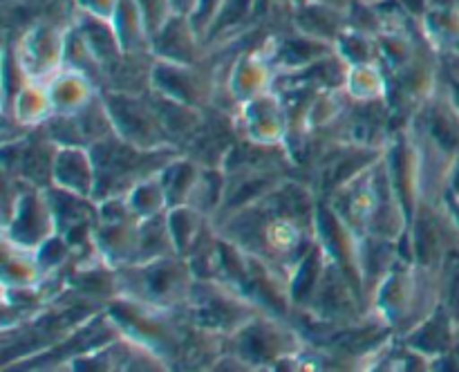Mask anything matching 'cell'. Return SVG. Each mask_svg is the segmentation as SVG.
Instances as JSON below:
<instances>
[{"instance_id":"obj_1","label":"cell","mask_w":459,"mask_h":372,"mask_svg":"<svg viewBox=\"0 0 459 372\" xmlns=\"http://www.w3.org/2000/svg\"><path fill=\"white\" fill-rule=\"evenodd\" d=\"M97 170L94 200L128 195L143 179L160 175L166 166L182 155L175 146L139 148L112 133L90 146Z\"/></svg>"},{"instance_id":"obj_2","label":"cell","mask_w":459,"mask_h":372,"mask_svg":"<svg viewBox=\"0 0 459 372\" xmlns=\"http://www.w3.org/2000/svg\"><path fill=\"white\" fill-rule=\"evenodd\" d=\"M195 273L184 255L130 263L117 269L119 294L161 309L184 307L191 298Z\"/></svg>"},{"instance_id":"obj_3","label":"cell","mask_w":459,"mask_h":372,"mask_svg":"<svg viewBox=\"0 0 459 372\" xmlns=\"http://www.w3.org/2000/svg\"><path fill=\"white\" fill-rule=\"evenodd\" d=\"M227 341L231 343L229 352L245 359L251 368L291 359L307 348L303 336L294 327L287 325L285 318L269 312H260Z\"/></svg>"},{"instance_id":"obj_4","label":"cell","mask_w":459,"mask_h":372,"mask_svg":"<svg viewBox=\"0 0 459 372\" xmlns=\"http://www.w3.org/2000/svg\"><path fill=\"white\" fill-rule=\"evenodd\" d=\"M101 94L108 106V112H110L115 133L121 139L139 148L173 146L148 92L134 94L117 92V90H101Z\"/></svg>"},{"instance_id":"obj_5","label":"cell","mask_w":459,"mask_h":372,"mask_svg":"<svg viewBox=\"0 0 459 372\" xmlns=\"http://www.w3.org/2000/svg\"><path fill=\"white\" fill-rule=\"evenodd\" d=\"M72 21L61 25L52 16H43L31 22L16 39V52L31 81L48 83L58 70H63L65 39Z\"/></svg>"},{"instance_id":"obj_6","label":"cell","mask_w":459,"mask_h":372,"mask_svg":"<svg viewBox=\"0 0 459 372\" xmlns=\"http://www.w3.org/2000/svg\"><path fill=\"white\" fill-rule=\"evenodd\" d=\"M200 63H173L155 58L151 90L175 99V101L202 108V110L206 106H213L215 94H218V81H215V74H206Z\"/></svg>"},{"instance_id":"obj_7","label":"cell","mask_w":459,"mask_h":372,"mask_svg":"<svg viewBox=\"0 0 459 372\" xmlns=\"http://www.w3.org/2000/svg\"><path fill=\"white\" fill-rule=\"evenodd\" d=\"M151 52L155 58L173 63H200L206 48L202 36L193 27L186 13H175L151 40Z\"/></svg>"},{"instance_id":"obj_8","label":"cell","mask_w":459,"mask_h":372,"mask_svg":"<svg viewBox=\"0 0 459 372\" xmlns=\"http://www.w3.org/2000/svg\"><path fill=\"white\" fill-rule=\"evenodd\" d=\"M52 184L67 188V191L81 193V195L94 197L97 170H94L90 146H58Z\"/></svg>"},{"instance_id":"obj_9","label":"cell","mask_w":459,"mask_h":372,"mask_svg":"<svg viewBox=\"0 0 459 372\" xmlns=\"http://www.w3.org/2000/svg\"><path fill=\"white\" fill-rule=\"evenodd\" d=\"M166 211L139 220L137 260H134V263L166 258V255L178 254L173 231H170V224H169V213H166Z\"/></svg>"},{"instance_id":"obj_10","label":"cell","mask_w":459,"mask_h":372,"mask_svg":"<svg viewBox=\"0 0 459 372\" xmlns=\"http://www.w3.org/2000/svg\"><path fill=\"white\" fill-rule=\"evenodd\" d=\"M110 21L124 52H151V34L142 9L134 0H119Z\"/></svg>"},{"instance_id":"obj_11","label":"cell","mask_w":459,"mask_h":372,"mask_svg":"<svg viewBox=\"0 0 459 372\" xmlns=\"http://www.w3.org/2000/svg\"><path fill=\"white\" fill-rule=\"evenodd\" d=\"M134 3H137L139 9H142L143 21H146V27H148V34H151V40L152 36H155L157 31H160L161 27H164L175 13H178L175 12L173 0H134Z\"/></svg>"},{"instance_id":"obj_12","label":"cell","mask_w":459,"mask_h":372,"mask_svg":"<svg viewBox=\"0 0 459 372\" xmlns=\"http://www.w3.org/2000/svg\"><path fill=\"white\" fill-rule=\"evenodd\" d=\"M227 4V0H197L195 7H193L191 12V22L193 27L197 30V34L202 36V40H206V36H209L211 27H213V22L218 21L220 12H222V7Z\"/></svg>"},{"instance_id":"obj_13","label":"cell","mask_w":459,"mask_h":372,"mask_svg":"<svg viewBox=\"0 0 459 372\" xmlns=\"http://www.w3.org/2000/svg\"><path fill=\"white\" fill-rule=\"evenodd\" d=\"M448 188L455 193V197H459V155L453 161V169H451V179H448Z\"/></svg>"},{"instance_id":"obj_14","label":"cell","mask_w":459,"mask_h":372,"mask_svg":"<svg viewBox=\"0 0 459 372\" xmlns=\"http://www.w3.org/2000/svg\"><path fill=\"white\" fill-rule=\"evenodd\" d=\"M197 0H173L175 4V12L178 13H186V16H191L193 7H195Z\"/></svg>"},{"instance_id":"obj_15","label":"cell","mask_w":459,"mask_h":372,"mask_svg":"<svg viewBox=\"0 0 459 372\" xmlns=\"http://www.w3.org/2000/svg\"><path fill=\"white\" fill-rule=\"evenodd\" d=\"M27 3H31V0H3V4H4V9H7V12H12V9H21V7H25Z\"/></svg>"},{"instance_id":"obj_16","label":"cell","mask_w":459,"mask_h":372,"mask_svg":"<svg viewBox=\"0 0 459 372\" xmlns=\"http://www.w3.org/2000/svg\"><path fill=\"white\" fill-rule=\"evenodd\" d=\"M316 3L334 4V7H339V9H350V4H352L354 0H316Z\"/></svg>"},{"instance_id":"obj_17","label":"cell","mask_w":459,"mask_h":372,"mask_svg":"<svg viewBox=\"0 0 459 372\" xmlns=\"http://www.w3.org/2000/svg\"><path fill=\"white\" fill-rule=\"evenodd\" d=\"M363 3H381V0H363Z\"/></svg>"}]
</instances>
